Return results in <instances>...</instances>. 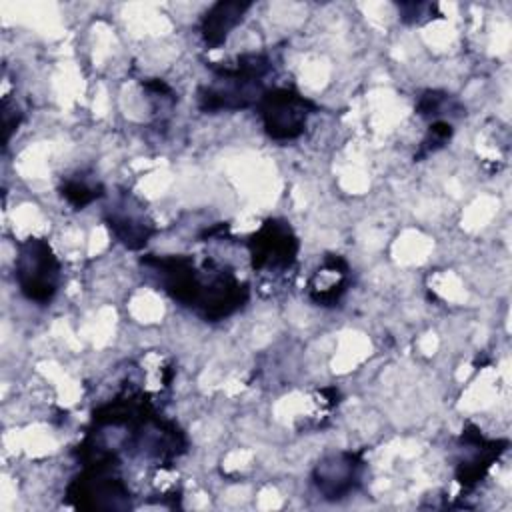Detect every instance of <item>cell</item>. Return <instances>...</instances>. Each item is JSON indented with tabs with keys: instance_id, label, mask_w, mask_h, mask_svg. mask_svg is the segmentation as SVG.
<instances>
[{
	"instance_id": "6da1fadb",
	"label": "cell",
	"mask_w": 512,
	"mask_h": 512,
	"mask_svg": "<svg viewBox=\"0 0 512 512\" xmlns=\"http://www.w3.org/2000/svg\"><path fill=\"white\" fill-rule=\"evenodd\" d=\"M158 278L166 294L182 306L194 308L206 320H220L242 306L246 300V286H242L232 272L216 268L198 270L188 256H146L142 260Z\"/></svg>"
},
{
	"instance_id": "7a4b0ae2",
	"label": "cell",
	"mask_w": 512,
	"mask_h": 512,
	"mask_svg": "<svg viewBox=\"0 0 512 512\" xmlns=\"http://www.w3.org/2000/svg\"><path fill=\"white\" fill-rule=\"evenodd\" d=\"M214 82L202 86L198 92V104L204 112L220 110H238L250 104H256L262 90V78L270 70V60L264 54H242L236 60V66H216Z\"/></svg>"
},
{
	"instance_id": "3957f363",
	"label": "cell",
	"mask_w": 512,
	"mask_h": 512,
	"mask_svg": "<svg viewBox=\"0 0 512 512\" xmlns=\"http://www.w3.org/2000/svg\"><path fill=\"white\" fill-rule=\"evenodd\" d=\"M14 276L28 300L46 304L54 298L60 284V262L44 238H28L18 244Z\"/></svg>"
},
{
	"instance_id": "277c9868",
	"label": "cell",
	"mask_w": 512,
	"mask_h": 512,
	"mask_svg": "<svg viewBox=\"0 0 512 512\" xmlns=\"http://www.w3.org/2000/svg\"><path fill=\"white\" fill-rule=\"evenodd\" d=\"M256 106L266 134L274 140L298 138L306 128L310 114L316 110L308 98L290 88L264 90Z\"/></svg>"
},
{
	"instance_id": "5b68a950",
	"label": "cell",
	"mask_w": 512,
	"mask_h": 512,
	"mask_svg": "<svg viewBox=\"0 0 512 512\" xmlns=\"http://www.w3.org/2000/svg\"><path fill=\"white\" fill-rule=\"evenodd\" d=\"M118 462L88 464L68 488V496L78 508L96 510H122L130 506V492L122 478L116 474Z\"/></svg>"
},
{
	"instance_id": "8992f818",
	"label": "cell",
	"mask_w": 512,
	"mask_h": 512,
	"mask_svg": "<svg viewBox=\"0 0 512 512\" xmlns=\"http://www.w3.org/2000/svg\"><path fill=\"white\" fill-rule=\"evenodd\" d=\"M252 266L258 270L288 268L298 254V238L284 220L270 218L248 242Z\"/></svg>"
},
{
	"instance_id": "52a82bcc",
	"label": "cell",
	"mask_w": 512,
	"mask_h": 512,
	"mask_svg": "<svg viewBox=\"0 0 512 512\" xmlns=\"http://www.w3.org/2000/svg\"><path fill=\"white\" fill-rule=\"evenodd\" d=\"M362 470L364 462L360 454L332 452L316 464L312 482L326 500H342L358 488Z\"/></svg>"
},
{
	"instance_id": "ba28073f",
	"label": "cell",
	"mask_w": 512,
	"mask_h": 512,
	"mask_svg": "<svg viewBox=\"0 0 512 512\" xmlns=\"http://www.w3.org/2000/svg\"><path fill=\"white\" fill-rule=\"evenodd\" d=\"M462 442H464V460L458 464L456 476L458 482L466 488L474 486L490 468V464L498 458V454L504 450L500 448L506 442H488L482 438V434L478 432V428L468 426L462 434Z\"/></svg>"
},
{
	"instance_id": "9c48e42d",
	"label": "cell",
	"mask_w": 512,
	"mask_h": 512,
	"mask_svg": "<svg viewBox=\"0 0 512 512\" xmlns=\"http://www.w3.org/2000/svg\"><path fill=\"white\" fill-rule=\"evenodd\" d=\"M348 284V266L340 256H328L310 280V298L316 304L332 306L344 294Z\"/></svg>"
},
{
	"instance_id": "30bf717a",
	"label": "cell",
	"mask_w": 512,
	"mask_h": 512,
	"mask_svg": "<svg viewBox=\"0 0 512 512\" xmlns=\"http://www.w3.org/2000/svg\"><path fill=\"white\" fill-rule=\"evenodd\" d=\"M250 2H216L202 18V38L206 46L218 48L228 34L240 24Z\"/></svg>"
},
{
	"instance_id": "8fae6325",
	"label": "cell",
	"mask_w": 512,
	"mask_h": 512,
	"mask_svg": "<svg viewBox=\"0 0 512 512\" xmlns=\"http://www.w3.org/2000/svg\"><path fill=\"white\" fill-rule=\"evenodd\" d=\"M106 222L112 234L118 238V242H122L126 248H132V250L142 248L148 242L150 234L154 232L150 222H146L142 216H136L128 210L110 212Z\"/></svg>"
},
{
	"instance_id": "7c38bea8",
	"label": "cell",
	"mask_w": 512,
	"mask_h": 512,
	"mask_svg": "<svg viewBox=\"0 0 512 512\" xmlns=\"http://www.w3.org/2000/svg\"><path fill=\"white\" fill-rule=\"evenodd\" d=\"M62 196L74 206V208H84L96 198L102 196V186L100 184H88L86 180H66L62 184Z\"/></svg>"
},
{
	"instance_id": "4fadbf2b",
	"label": "cell",
	"mask_w": 512,
	"mask_h": 512,
	"mask_svg": "<svg viewBox=\"0 0 512 512\" xmlns=\"http://www.w3.org/2000/svg\"><path fill=\"white\" fill-rule=\"evenodd\" d=\"M450 136H452V126H450L448 122H444V120H436V122L430 126L428 136H426L424 142H422V152L418 154V158H422V156H426V154H430V152L442 148V146L450 140Z\"/></svg>"
}]
</instances>
